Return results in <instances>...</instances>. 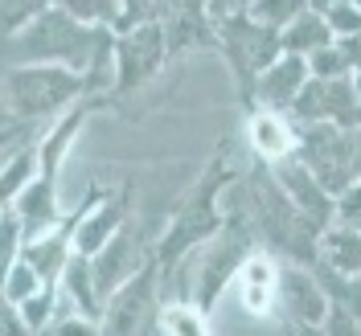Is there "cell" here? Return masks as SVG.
Here are the masks:
<instances>
[{
  "instance_id": "4316f807",
  "label": "cell",
  "mask_w": 361,
  "mask_h": 336,
  "mask_svg": "<svg viewBox=\"0 0 361 336\" xmlns=\"http://www.w3.org/2000/svg\"><path fill=\"white\" fill-rule=\"evenodd\" d=\"M337 218L345 225H361V180H353L345 193H337Z\"/></svg>"
},
{
  "instance_id": "4fadbf2b",
  "label": "cell",
  "mask_w": 361,
  "mask_h": 336,
  "mask_svg": "<svg viewBox=\"0 0 361 336\" xmlns=\"http://www.w3.org/2000/svg\"><path fill=\"white\" fill-rule=\"evenodd\" d=\"M250 148H255V156L263 160V164H279V160L295 156V127L292 119L283 111H267V107H259V111L250 115Z\"/></svg>"
},
{
  "instance_id": "ffe728a7",
  "label": "cell",
  "mask_w": 361,
  "mask_h": 336,
  "mask_svg": "<svg viewBox=\"0 0 361 336\" xmlns=\"http://www.w3.org/2000/svg\"><path fill=\"white\" fill-rule=\"evenodd\" d=\"M58 304H62V295H58V283H45L42 292H33L25 304H17L21 308V316H25V324H29V332L37 336V332H45L54 320H58Z\"/></svg>"
},
{
  "instance_id": "484cf974",
  "label": "cell",
  "mask_w": 361,
  "mask_h": 336,
  "mask_svg": "<svg viewBox=\"0 0 361 336\" xmlns=\"http://www.w3.org/2000/svg\"><path fill=\"white\" fill-rule=\"evenodd\" d=\"M49 328H54V336H103V324H99L94 316H82V312L62 316V320H54Z\"/></svg>"
},
{
  "instance_id": "cb8c5ba5",
  "label": "cell",
  "mask_w": 361,
  "mask_h": 336,
  "mask_svg": "<svg viewBox=\"0 0 361 336\" xmlns=\"http://www.w3.org/2000/svg\"><path fill=\"white\" fill-rule=\"evenodd\" d=\"M49 4L54 0H0V37H8L13 29H21L25 21H33Z\"/></svg>"
},
{
  "instance_id": "8992f818",
  "label": "cell",
  "mask_w": 361,
  "mask_h": 336,
  "mask_svg": "<svg viewBox=\"0 0 361 336\" xmlns=\"http://www.w3.org/2000/svg\"><path fill=\"white\" fill-rule=\"evenodd\" d=\"M128 193H107V189H90L87 201H78V222H74V250L94 259L99 250L111 242L115 234L128 225Z\"/></svg>"
},
{
  "instance_id": "ba28073f",
  "label": "cell",
  "mask_w": 361,
  "mask_h": 336,
  "mask_svg": "<svg viewBox=\"0 0 361 336\" xmlns=\"http://www.w3.org/2000/svg\"><path fill=\"white\" fill-rule=\"evenodd\" d=\"M279 304H283L288 316H292L295 324H304L308 332H320L324 320H329V312H333V299L324 292V283L304 267L279 270Z\"/></svg>"
},
{
  "instance_id": "f1b7e54d",
  "label": "cell",
  "mask_w": 361,
  "mask_h": 336,
  "mask_svg": "<svg viewBox=\"0 0 361 336\" xmlns=\"http://www.w3.org/2000/svg\"><path fill=\"white\" fill-rule=\"evenodd\" d=\"M0 336H33L17 304H0Z\"/></svg>"
},
{
  "instance_id": "7c38bea8",
  "label": "cell",
  "mask_w": 361,
  "mask_h": 336,
  "mask_svg": "<svg viewBox=\"0 0 361 336\" xmlns=\"http://www.w3.org/2000/svg\"><path fill=\"white\" fill-rule=\"evenodd\" d=\"M144 267L140 263V250H135V238H132V230L123 225L119 234H115L107 247L99 250L94 259H90V270H94V287H99V299L107 304L128 279H132L135 270Z\"/></svg>"
},
{
  "instance_id": "6da1fadb",
  "label": "cell",
  "mask_w": 361,
  "mask_h": 336,
  "mask_svg": "<svg viewBox=\"0 0 361 336\" xmlns=\"http://www.w3.org/2000/svg\"><path fill=\"white\" fill-rule=\"evenodd\" d=\"M0 58L4 66L45 62V66L78 70L90 82V90H99L103 82H115V29L82 25L58 4H49L33 21L0 37Z\"/></svg>"
},
{
  "instance_id": "7402d4cb",
  "label": "cell",
  "mask_w": 361,
  "mask_h": 336,
  "mask_svg": "<svg viewBox=\"0 0 361 336\" xmlns=\"http://www.w3.org/2000/svg\"><path fill=\"white\" fill-rule=\"evenodd\" d=\"M42 287H45V279L33 270V263L21 254V259H17V267L8 270V283H4V304H25L29 295L42 292Z\"/></svg>"
},
{
  "instance_id": "603a6c76",
  "label": "cell",
  "mask_w": 361,
  "mask_h": 336,
  "mask_svg": "<svg viewBox=\"0 0 361 336\" xmlns=\"http://www.w3.org/2000/svg\"><path fill=\"white\" fill-rule=\"evenodd\" d=\"M308 70H312V78H353V66H349V58H345V49L337 42L316 49L308 58Z\"/></svg>"
},
{
  "instance_id": "5bb4252c",
  "label": "cell",
  "mask_w": 361,
  "mask_h": 336,
  "mask_svg": "<svg viewBox=\"0 0 361 336\" xmlns=\"http://www.w3.org/2000/svg\"><path fill=\"white\" fill-rule=\"evenodd\" d=\"M320 263L324 270H333V275H345V279H361V230L357 225H329V230H320Z\"/></svg>"
},
{
  "instance_id": "44dd1931",
  "label": "cell",
  "mask_w": 361,
  "mask_h": 336,
  "mask_svg": "<svg viewBox=\"0 0 361 336\" xmlns=\"http://www.w3.org/2000/svg\"><path fill=\"white\" fill-rule=\"evenodd\" d=\"M21 250H25L21 222H17L13 213H4V218H0V304H4V283H8V270L17 267Z\"/></svg>"
},
{
  "instance_id": "7a4b0ae2",
  "label": "cell",
  "mask_w": 361,
  "mask_h": 336,
  "mask_svg": "<svg viewBox=\"0 0 361 336\" xmlns=\"http://www.w3.org/2000/svg\"><path fill=\"white\" fill-rule=\"evenodd\" d=\"M4 94H8L13 119L37 127L70 111L74 103H82L90 94V82L78 70L29 62V66H4Z\"/></svg>"
},
{
  "instance_id": "e0dca14e",
  "label": "cell",
  "mask_w": 361,
  "mask_h": 336,
  "mask_svg": "<svg viewBox=\"0 0 361 336\" xmlns=\"http://www.w3.org/2000/svg\"><path fill=\"white\" fill-rule=\"evenodd\" d=\"M160 332L164 336H214L209 332V320H205V308L202 304H189V299L160 304Z\"/></svg>"
},
{
  "instance_id": "52a82bcc",
  "label": "cell",
  "mask_w": 361,
  "mask_h": 336,
  "mask_svg": "<svg viewBox=\"0 0 361 336\" xmlns=\"http://www.w3.org/2000/svg\"><path fill=\"white\" fill-rule=\"evenodd\" d=\"M271 177H275V185L288 193V201H292L316 230H329V225L337 222V197L320 185V177H316L304 160L288 156V160H279V164H271Z\"/></svg>"
},
{
  "instance_id": "f546056e",
  "label": "cell",
  "mask_w": 361,
  "mask_h": 336,
  "mask_svg": "<svg viewBox=\"0 0 361 336\" xmlns=\"http://www.w3.org/2000/svg\"><path fill=\"white\" fill-rule=\"evenodd\" d=\"M17 119L8 111V94H4V70H0V127H13Z\"/></svg>"
},
{
  "instance_id": "30bf717a",
  "label": "cell",
  "mask_w": 361,
  "mask_h": 336,
  "mask_svg": "<svg viewBox=\"0 0 361 336\" xmlns=\"http://www.w3.org/2000/svg\"><path fill=\"white\" fill-rule=\"evenodd\" d=\"M13 218L21 222L25 238H37V234H49L66 222V209H62V197H58V180H45L33 173V180L21 189V197L13 205Z\"/></svg>"
},
{
  "instance_id": "3957f363",
  "label": "cell",
  "mask_w": 361,
  "mask_h": 336,
  "mask_svg": "<svg viewBox=\"0 0 361 336\" xmlns=\"http://www.w3.org/2000/svg\"><path fill=\"white\" fill-rule=\"evenodd\" d=\"M160 304L157 299V267L144 263L119 292L103 304V336H164L160 332Z\"/></svg>"
},
{
  "instance_id": "ac0fdd59",
  "label": "cell",
  "mask_w": 361,
  "mask_h": 336,
  "mask_svg": "<svg viewBox=\"0 0 361 336\" xmlns=\"http://www.w3.org/2000/svg\"><path fill=\"white\" fill-rule=\"evenodd\" d=\"M54 4L82 25H103V29L123 25V0H54Z\"/></svg>"
},
{
  "instance_id": "83f0119b",
  "label": "cell",
  "mask_w": 361,
  "mask_h": 336,
  "mask_svg": "<svg viewBox=\"0 0 361 336\" xmlns=\"http://www.w3.org/2000/svg\"><path fill=\"white\" fill-rule=\"evenodd\" d=\"M320 332H324V336H361V320H353L349 312H341V308H333Z\"/></svg>"
},
{
  "instance_id": "8fae6325",
  "label": "cell",
  "mask_w": 361,
  "mask_h": 336,
  "mask_svg": "<svg viewBox=\"0 0 361 336\" xmlns=\"http://www.w3.org/2000/svg\"><path fill=\"white\" fill-rule=\"evenodd\" d=\"M279 263L263 254V250H250L247 263L238 267L234 283H238V295H243V308L250 316H271L279 308Z\"/></svg>"
},
{
  "instance_id": "2e32d148",
  "label": "cell",
  "mask_w": 361,
  "mask_h": 336,
  "mask_svg": "<svg viewBox=\"0 0 361 336\" xmlns=\"http://www.w3.org/2000/svg\"><path fill=\"white\" fill-rule=\"evenodd\" d=\"M279 42H283V49H288V54L312 58L316 49L333 45L337 37H333V29H329V21H324L320 13L304 8V13H300V17H295L292 25H283V29H279Z\"/></svg>"
},
{
  "instance_id": "277c9868",
  "label": "cell",
  "mask_w": 361,
  "mask_h": 336,
  "mask_svg": "<svg viewBox=\"0 0 361 336\" xmlns=\"http://www.w3.org/2000/svg\"><path fill=\"white\" fill-rule=\"evenodd\" d=\"M169 33L164 25L152 21L128 25V29H115V90H135L144 87L160 66H164V54H169Z\"/></svg>"
},
{
  "instance_id": "9c48e42d",
  "label": "cell",
  "mask_w": 361,
  "mask_h": 336,
  "mask_svg": "<svg viewBox=\"0 0 361 336\" xmlns=\"http://www.w3.org/2000/svg\"><path fill=\"white\" fill-rule=\"evenodd\" d=\"M308 78H312V70H308V58H300V54H279L275 62H271L259 78H255V99L267 107V111H292V103L300 99V90L308 87Z\"/></svg>"
},
{
  "instance_id": "4dcf8cb0",
  "label": "cell",
  "mask_w": 361,
  "mask_h": 336,
  "mask_svg": "<svg viewBox=\"0 0 361 336\" xmlns=\"http://www.w3.org/2000/svg\"><path fill=\"white\" fill-rule=\"evenodd\" d=\"M333 4H341V0H308V8H312V13H320V17H324Z\"/></svg>"
},
{
  "instance_id": "9a60e30c",
  "label": "cell",
  "mask_w": 361,
  "mask_h": 336,
  "mask_svg": "<svg viewBox=\"0 0 361 336\" xmlns=\"http://www.w3.org/2000/svg\"><path fill=\"white\" fill-rule=\"evenodd\" d=\"M37 173V152L33 144H17L13 152H0V218L13 213V205L21 197V189Z\"/></svg>"
},
{
  "instance_id": "d4e9b609",
  "label": "cell",
  "mask_w": 361,
  "mask_h": 336,
  "mask_svg": "<svg viewBox=\"0 0 361 336\" xmlns=\"http://www.w3.org/2000/svg\"><path fill=\"white\" fill-rule=\"evenodd\" d=\"M324 21H329V29H333L337 42H345V37H361V8L353 4V0L333 4V8L324 13Z\"/></svg>"
},
{
  "instance_id": "d6986e66",
  "label": "cell",
  "mask_w": 361,
  "mask_h": 336,
  "mask_svg": "<svg viewBox=\"0 0 361 336\" xmlns=\"http://www.w3.org/2000/svg\"><path fill=\"white\" fill-rule=\"evenodd\" d=\"M304 8H308V0H243V13H247L250 21L267 25V29L292 25Z\"/></svg>"
},
{
  "instance_id": "5b68a950",
  "label": "cell",
  "mask_w": 361,
  "mask_h": 336,
  "mask_svg": "<svg viewBox=\"0 0 361 336\" xmlns=\"http://www.w3.org/2000/svg\"><path fill=\"white\" fill-rule=\"evenodd\" d=\"M222 45H226V54H230V62H234V70H238V82H243V87H250V78H259V74L283 54L279 29H267V25L250 21L247 13L226 17Z\"/></svg>"
}]
</instances>
